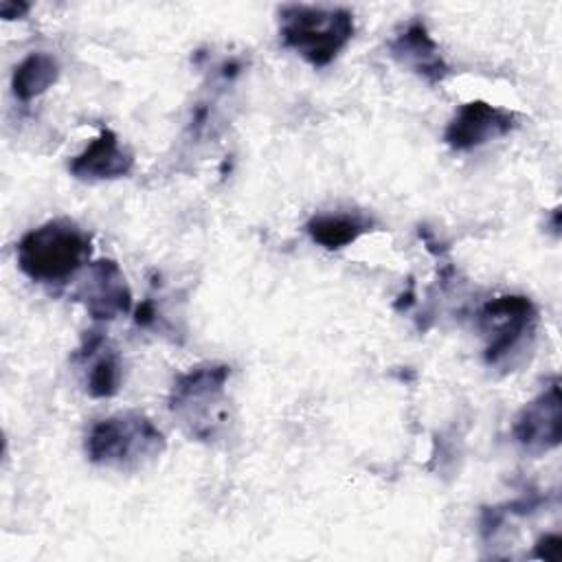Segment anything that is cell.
Returning a JSON list of instances; mask_svg holds the SVG:
<instances>
[{"label": "cell", "instance_id": "cell-1", "mask_svg": "<svg viewBox=\"0 0 562 562\" xmlns=\"http://www.w3.org/2000/svg\"><path fill=\"white\" fill-rule=\"evenodd\" d=\"M92 255L90 235L72 220L55 217L24 233L15 246L18 268L35 283H66Z\"/></svg>", "mask_w": 562, "mask_h": 562}, {"label": "cell", "instance_id": "cell-2", "mask_svg": "<svg viewBox=\"0 0 562 562\" xmlns=\"http://www.w3.org/2000/svg\"><path fill=\"white\" fill-rule=\"evenodd\" d=\"M353 31V13L342 7L283 4L279 9V37L283 46L314 68L329 66L347 48Z\"/></svg>", "mask_w": 562, "mask_h": 562}, {"label": "cell", "instance_id": "cell-3", "mask_svg": "<svg viewBox=\"0 0 562 562\" xmlns=\"http://www.w3.org/2000/svg\"><path fill=\"white\" fill-rule=\"evenodd\" d=\"M83 448L88 459L97 465L136 470L158 459L167 448V439L147 415L125 411L94 422L86 435Z\"/></svg>", "mask_w": 562, "mask_h": 562}, {"label": "cell", "instance_id": "cell-4", "mask_svg": "<svg viewBox=\"0 0 562 562\" xmlns=\"http://www.w3.org/2000/svg\"><path fill=\"white\" fill-rule=\"evenodd\" d=\"M231 367L202 362L176 375L169 391V411L180 426L200 441H209L226 424V382Z\"/></svg>", "mask_w": 562, "mask_h": 562}, {"label": "cell", "instance_id": "cell-5", "mask_svg": "<svg viewBox=\"0 0 562 562\" xmlns=\"http://www.w3.org/2000/svg\"><path fill=\"white\" fill-rule=\"evenodd\" d=\"M476 325L487 338L485 362L490 367H512L514 358L531 342L538 310L529 296L505 294L487 301L479 314Z\"/></svg>", "mask_w": 562, "mask_h": 562}, {"label": "cell", "instance_id": "cell-6", "mask_svg": "<svg viewBox=\"0 0 562 562\" xmlns=\"http://www.w3.org/2000/svg\"><path fill=\"white\" fill-rule=\"evenodd\" d=\"M514 441L529 454L540 457L562 441V397L558 378L527 402L512 424Z\"/></svg>", "mask_w": 562, "mask_h": 562}, {"label": "cell", "instance_id": "cell-7", "mask_svg": "<svg viewBox=\"0 0 562 562\" xmlns=\"http://www.w3.org/2000/svg\"><path fill=\"white\" fill-rule=\"evenodd\" d=\"M72 299L79 301L94 321H114L132 310V290L114 259L92 261L72 290Z\"/></svg>", "mask_w": 562, "mask_h": 562}, {"label": "cell", "instance_id": "cell-8", "mask_svg": "<svg viewBox=\"0 0 562 562\" xmlns=\"http://www.w3.org/2000/svg\"><path fill=\"white\" fill-rule=\"evenodd\" d=\"M518 125L514 112L496 108L487 101H468L448 121L443 140L457 151H470L494 138L509 134Z\"/></svg>", "mask_w": 562, "mask_h": 562}, {"label": "cell", "instance_id": "cell-9", "mask_svg": "<svg viewBox=\"0 0 562 562\" xmlns=\"http://www.w3.org/2000/svg\"><path fill=\"white\" fill-rule=\"evenodd\" d=\"M389 53L400 66H406L430 86L441 83L450 75L448 61L443 59L437 42L432 40L422 20L408 22L389 42Z\"/></svg>", "mask_w": 562, "mask_h": 562}, {"label": "cell", "instance_id": "cell-10", "mask_svg": "<svg viewBox=\"0 0 562 562\" xmlns=\"http://www.w3.org/2000/svg\"><path fill=\"white\" fill-rule=\"evenodd\" d=\"M134 156L130 149H125L119 140V136L112 130H101L94 140L88 143V147L77 154L68 169L75 178L97 182V180H116L132 171Z\"/></svg>", "mask_w": 562, "mask_h": 562}, {"label": "cell", "instance_id": "cell-11", "mask_svg": "<svg viewBox=\"0 0 562 562\" xmlns=\"http://www.w3.org/2000/svg\"><path fill=\"white\" fill-rule=\"evenodd\" d=\"M77 360L88 362L86 391L97 400H105L119 393L123 382V364L114 349L105 347V336L101 329L86 331L81 347L77 349Z\"/></svg>", "mask_w": 562, "mask_h": 562}, {"label": "cell", "instance_id": "cell-12", "mask_svg": "<svg viewBox=\"0 0 562 562\" xmlns=\"http://www.w3.org/2000/svg\"><path fill=\"white\" fill-rule=\"evenodd\" d=\"M305 231L314 244L327 250H340L371 231V222L358 213H318L310 217Z\"/></svg>", "mask_w": 562, "mask_h": 562}, {"label": "cell", "instance_id": "cell-13", "mask_svg": "<svg viewBox=\"0 0 562 562\" xmlns=\"http://www.w3.org/2000/svg\"><path fill=\"white\" fill-rule=\"evenodd\" d=\"M57 79H59V61L50 53L37 50V53H29L15 66L11 77V88L22 103H29L40 94H44L48 88H53Z\"/></svg>", "mask_w": 562, "mask_h": 562}, {"label": "cell", "instance_id": "cell-14", "mask_svg": "<svg viewBox=\"0 0 562 562\" xmlns=\"http://www.w3.org/2000/svg\"><path fill=\"white\" fill-rule=\"evenodd\" d=\"M533 558L540 560H549V562H558L562 555V536L560 533H544L536 547H533Z\"/></svg>", "mask_w": 562, "mask_h": 562}, {"label": "cell", "instance_id": "cell-15", "mask_svg": "<svg viewBox=\"0 0 562 562\" xmlns=\"http://www.w3.org/2000/svg\"><path fill=\"white\" fill-rule=\"evenodd\" d=\"M156 318H158V310H156V303L151 299H145L134 312V321H136L138 327H149V325L156 323Z\"/></svg>", "mask_w": 562, "mask_h": 562}, {"label": "cell", "instance_id": "cell-16", "mask_svg": "<svg viewBox=\"0 0 562 562\" xmlns=\"http://www.w3.org/2000/svg\"><path fill=\"white\" fill-rule=\"evenodd\" d=\"M29 9H31V4H26V2H15V0H2L0 2V15L4 18V20H15V18H24L26 13H29Z\"/></svg>", "mask_w": 562, "mask_h": 562}]
</instances>
